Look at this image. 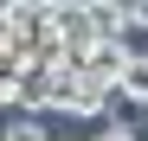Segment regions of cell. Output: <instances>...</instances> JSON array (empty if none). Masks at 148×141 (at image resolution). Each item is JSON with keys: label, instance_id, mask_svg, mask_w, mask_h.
<instances>
[{"label": "cell", "instance_id": "6da1fadb", "mask_svg": "<svg viewBox=\"0 0 148 141\" xmlns=\"http://www.w3.org/2000/svg\"><path fill=\"white\" fill-rule=\"evenodd\" d=\"M84 7H90V26H97V39H129V32H135L129 0H84Z\"/></svg>", "mask_w": 148, "mask_h": 141}, {"label": "cell", "instance_id": "5b68a950", "mask_svg": "<svg viewBox=\"0 0 148 141\" xmlns=\"http://www.w3.org/2000/svg\"><path fill=\"white\" fill-rule=\"evenodd\" d=\"M97 141H135L129 128H103V135H97Z\"/></svg>", "mask_w": 148, "mask_h": 141}, {"label": "cell", "instance_id": "3957f363", "mask_svg": "<svg viewBox=\"0 0 148 141\" xmlns=\"http://www.w3.org/2000/svg\"><path fill=\"white\" fill-rule=\"evenodd\" d=\"M7 141H45V122H39V109H19L13 122H7Z\"/></svg>", "mask_w": 148, "mask_h": 141}, {"label": "cell", "instance_id": "7a4b0ae2", "mask_svg": "<svg viewBox=\"0 0 148 141\" xmlns=\"http://www.w3.org/2000/svg\"><path fill=\"white\" fill-rule=\"evenodd\" d=\"M116 96L122 103H148V52H129V64L116 77Z\"/></svg>", "mask_w": 148, "mask_h": 141}, {"label": "cell", "instance_id": "277c9868", "mask_svg": "<svg viewBox=\"0 0 148 141\" xmlns=\"http://www.w3.org/2000/svg\"><path fill=\"white\" fill-rule=\"evenodd\" d=\"M129 19H135V32H148V0H129Z\"/></svg>", "mask_w": 148, "mask_h": 141}]
</instances>
